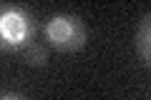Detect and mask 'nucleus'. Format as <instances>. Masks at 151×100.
<instances>
[{
    "instance_id": "nucleus-1",
    "label": "nucleus",
    "mask_w": 151,
    "mask_h": 100,
    "mask_svg": "<svg viewBox=\"0 0 151 100\" xmlns=\"http://www.w3.org/2000/svg\"><path fill=\"white\" fill-rule=\"evenodd\" d=\"M38 35V20L18 3H0V53H23Z\"/></svg>"
},
{
    "instance_id": "nucleus-2",
    "label": "nucleus",
    "mask_w": 151,
    "mask_h": 100,
    "mask_svg": "<svg viewBox=\"0 0 151 100\" xmlns=\"http://www.w3.org/2000/svg\"><path fill=\"white\" fill-rule=\"evenodd\" d=\"M43 35L50 48L60 50V53H78L86 48V23L78 15L70 13H58V15L48 18L43 25Z\"/></svg>"
},
{
    "instance_id": "nucleus-3",
    "label": "nucleus",
    "mask_w": 151,
    "mask_h": 100,
    "mask_svg": "<svg viewBox=\"0 0 151 100\" xmlns=\"http://www.w3.org/2000/svg\"><path fill=\"white\" fill-rule=\"evenodd\" d=\"M136 55H139L144 68L151 65V15L149 13H144V18L139 20V28H136Z\"/></svg>"
},
{
    "instance_id": "nucleus-4",
    "label": "nucleus",
    "mask_w": 151,
    "mask_h": 100,
    "mask_svg": "<svg viewBox=\"0 0 151 100\" xmlns=\"http://www.w3.org/2000/svg\"><path fill=\"white\" fill-rule=\"evenodd\" d=\"M20 58H23V63L30 65V68H45V65H48V48L40 45L38 40H33L28 48H23Z\"/></svg>"
},
{
    "instance_id": "nucleus-5",
    "label": "nucleus",
    "mask_w": 151,
    "mask_h": 100,
    "mask_svg": "<svg viewBox=\"0 0 151 100\" xmlns=\"http://www.w3.org/2000/svg\"><path fill=\"white\" fill-rule=\"evenodd\" d=\"M0 100H28V98L20 93H5V95H0Z\"/></svg>"
}]
</instances>
